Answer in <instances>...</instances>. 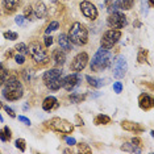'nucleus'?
<instances>
[{
  "instance_id": "obj_30",
  "label": "nucleus",
  "mask_w": 154,
  "mask_h": 154,
  "mask_svg": "<svg viewBox=\"0 0 154 154\" xmlns=\"http://www.w3.org/2000/svg\"><path fill=\"white\" fill-rule=\"evenodd\" d=\"M15 49L17 50V53H21V54H25V53H28V46H26L25 44H23V42L17 44Z\"/></svg>"
},
{
  "instance_id": "obj_9",
  "label": "nucleus",
  "mask_w": 154,
  "mask_h": 154,
  "mask_svg": "<svg viewBox=\"0 0 154 154\" xmlns=\"http://www.w3.org/2000/svg\"><path fill=\"white\" fill-rule=\"evenodd\" d=\"M128 71V63H127V59H125L122 55L116 58L113 63V76L117 79H121L127 75Z\"/></svg>"
},
{
  "instance_id": "obj_39",
  "label": "nucleus",
  "mask_w": 154,
  "mask_h": 154,
  "mask_svg": "<svg viewBox=\"0 0 154 154\" xmlns=\"http://www.w3.org/2000/svg\"><path fill=\"white\" fill-rule=\"evenodd\" d=\"M44 44H45V46H46V48H49L51 44H53V37H51V36H45Z\"/></svg>"
},
{
  "instance_id": "obj_12",
  "label": "nucleus",
  "mask_w": 154,
  "mask_h": 154,
  "mask_svg": "<svg viewBox=\"0 0 154 154\" xmlns=\"http://www.w3.org/2000/svg\"><path fill=\"white\" fill-rule=\"evenodd\" d=\"M80 11H82L83 15L90 20H95L97 17V9L91 2H82L80 3Z\"/></svg>"
},
{
  "instance_id": "obj_20",
  "label": "nucleus",
  "mask_w": 154,
  "mask_h": 154,
  "mask_svg": "<svg viewBox=\"0 0 154 154\" xmlns=\"http://www.w3.org/2000/svg\"><path fill=\"white\" fill-rule=\"evenodd\" d=\"M94 122H95L96 125H106V124H109L111 122V117L107 116V115H104V113H99L95 117Z\"/></svg>"
},
{
  "instance_id": "obj_37",
  "label": "nucleus",
  "mask_w": 154,
  "mask_h": 154,
  "mask_svg": "<svg viewBox=\"0 0 154 154\" xmlns=\"http://www.w3.org/2000/svg\"><path fill=\"white\" fill-rule=\"evenodd\" d=\"M23 75H24V79H25L26 82H30V78H32V71H30V70H24Z\"/></svg>"
},
{
  "instance_id": "obj_16",
  "label": "nucleus",
  "mask_w": 154,
  "mask_h": 154,
  "mask_svg": "<svg viewBox=\"0 0 154 154\" xmlns=\"http://www.w3.org/2000/svg\"><path fill=\"white\" fill-rule=\"evenodd\" d=\"M58 100L55 99L54 96H48V97H45L44 101H42V108H44V111H53L55 109V108H58Z\"/></svg>"
},
{
  "instance_id": "obj_24",
  "label": "nucleus",
  "mask_w": 154,
  "mask_h": 154,
  "mask_svg": "<svg viewBox=\"0 0 154 154\" xmlns=\"http://www.w3.org/2000/svg\"><path fill=\"white\" fill-rule=\"evenodd\" d=\"M85 99H86V95H80V94H71V95L69 96V100L71 101L72 104L82 103Z\"/></svg>"
},
{
  "instance_id": "obj_45",
  "label": "nucleus",
  "mask_w": 154,
  "mask_h": 154,
  "mask_svg": "<svg viewBox=\"0 0 154 154\" xmlns=\"http://www.w3.org/2000/svg\"><path fill=\"white\" fill-rule=\"evenodd\" d=\"M149 3H150V5H152V7L154 5V0H149Z\"/></svg>"
},
{
  "instance_id": "obj_19",
  "label": "nucleus",
  "mask_w": 154,
  "mask_h": 154,
  "mask_svg": "<svg viewBox=\"0 0 154 154\" xmlns=\"http://www.w3.org/2000/svg\"><path fill=\"white\" fill-rule=\"evenodd\" d=\"M58 44H59V46H61V49H63V50H71V48H72L67 34H59Z\"/></svg>"
},
{
  "instance_id": "obj_29",
  "label": "nucleus",
  "mask_w": 154,
  "mask_h": 154,
  "mask_svg": "<svg viewBox=\"0 0 154 154\" xmlns=\"http://www.w3.org/2000/svg\"><path fill=\"white\" fill-rule=\"evenodd\" d=\"M16 148L20 149L21 152H25V149H26V142H25V140L17 138V140H16Z\"/></svg>"
},
{
  "instance_id": "obj_41",
  "label": "nucleus",
  "mask_w": 154,
  "mask_h": 154,
  "mask_svg": "<svg viewBox=\"0 0 154 154\" xmlns=\"http://www.w3.org/2000/svg\"><path fill=\"white\" fill-rule=\"evenodd\" d=\"M66 143L70 146H72V145H76V141H75V138H72V137H66Z\"/></svg>"
},
{
  "instance_id": "obj_11",
  "label": "nucleus",
  "mask_w": 154,
  "mask_h": 154,
  "mask_svg": "<svg viewBox=\"0 0 154 154\" xmlns=\"http://www.w3.org/2000/svg\"><path fill=\"white\" fill-rule=\"evenodd\" d=\"M80 83V75L79 72H74V74H70L66 78L62 79V87L66 91H72L76 86H79Z\"/></svg>"
},
{
  "instance_id": "obj_3",
  "label": "nucleus",
  "mask_w": 154,
  "mask_h": 154,
  "mask_svg": "<svg viewBox=\"0 0 154 154\" xmlns=\"http://www.w3.org/2000/svg\"><path fill=\"white\" fill-rule=\"evenodd\" d=\"M69 40L71 44L78 45V46H83L88 42V32H87L86 26L80 23H74L71 25L67 34Z\"/></svg>"
},
{
  "instance_id": "obj_33",
  "label": "nucleus",
  "mask_w": 154,
  "mask_h": 154,
  "mask_svg": "<svg viewBox=\"0 0 154 154\" xmlns=\"http://www.w3.org/2000/svg\"><path fill=\"white\" fill-rule=\"evenodd\" d=\"M15 61H16V63L23 65L24 62H25V57H24V54H21V53H17L15 55Z\"/></svg>"
},
{
  "instance_id": "obj_38",
  "label": "nucleus",
  "mask_w": 154,
  "mask_h": 154,
  "mask_svg": "<svg viewBox=\"0 0 154 154\" xmlns=\"http://www.w3.org/2000/svg\"><path fill=\"white\" fill-rule=\"evenodd\" d=\"M3 108H4V111L7 112V113L11 117H16V113H15V111L12 109L11 107H8V106H3Z\"/></svg>"
},
{
  "instance_id": "obj_13",
  "label": "nucleus",
  "mask_w": 154,
  "mask_h": 154,
  "mask_svg": "<svg viewBox=\"0 0 154 154\" xmlns=\"http://www.w3.org/2000/svg\"><path fill=\"white\" fill-rule=\"evenodd\" d=\"M138 106H140V108L141 109H143V111H149L150 108H153V106H154V101H153V99L150 97L148 94H141L140 95V97H138Z\"/></svg>"
},
{
  "instance_id": "obj_7",
  "label": "nucleus",
  "mask_w": 154,
  "mask_h": 154,
  "mask_svg": "<svg viewBox=\"0 0 154 154\" xmlns=\"http://www.w3.org/2000/svg\"><path fill=\"white\" fill-rule=\"evenodd\" d=\"M120 38H121L120 30L119 29H109L103 34V37H101V40H100V45H101V48L109 50V49H112L117 44V41L120 40Z\"/></svg>"
},
{
  "instance_id": "obj_15",
  "label": "nucleus",
  "mask_w": 154,
  "mask_h": 154,
  "mask_svg": "<svg viewBox=\"0 0 154 154\" xmlns=\"http://www.w3.org/2000/svg\"><path fill=\"white\" fill-rule=\"evenodd\" d=\"M121 128H122V129H125V131H128V132H136V133H138V132H142V131H143V128L138 124V122L128 121V120H124V121L121 122Z\"/></svg>"
},
{
  "instance_id": "obj_22",
  "label": "nucleus",
  "mask_w": 154,
  "mask_h": 154,
  "mask_svg": "<svg viewBox=\"0 0 154 154\" xmlns=\"http://www.w3.org/2000/svg\"><path fill=\"white\" fill-rule=\"evenodd\" d=\"M12 138V132H11V129H9L8 127H4L0 131V140L2 141H9V140Z\"/></svg>"
},
{
  "instance_id": "obj_34",
  "label": "nucleus",
  "mask_w": 154,
  "mask_h": 154,
  "mask_svg": "<svg viewBox=\"0 0 154 154\" xmlns=\"http://www.w3.org/2000/svg\"><path fill=\"white\" fill-rule=\"evenodd\" d=\"M15 21L17 25H24L25 24V17H24V15H19V16H16V19H15Z\"/></svg>"
},
{
  "instance_id": "obj_32",
  "label": "nucleus",
  "mask_w": 154,
  "mask_h": 154,
  "mask_svg": "<svg viewBox=\"0 0 154 154\" xmlns=\"http://www.w3.org/2000/svg\"><path fill=\"white\" fill-rule=\"evenodd\" d=\"M17 37H19V34L15 33V32H5L4 33V38H5V40H9V41L17 40Z\"/></svg>"
},
{
  "instance_id": "obj_40",
  "label": "nucleus",
  "mask_w": 154,
  "mask_h": 154,
  "mask_svg": "<svg viewBox=\"0 0 154 154\" xmlns=\"http://www.w3.org/2000/svg\"><path fill=\"white\" fill-rule=\"evenodd\" d=\"M132 143H133V145H136L137 148H141V146H142V142H141V140H140L138 137H134V138H133V140H132Z\"/></svg>"
},
{
  "instance_id": "obj_44",
  "label": "nucleus",
  "mask_w": 154,
  "mask_h": 154,
  "mask_svg": "<svg viewBox=\"0 0 154 154\" xmlns=\"http://www.w3.org/2000/svg\"><path fill=\"white\" fill-rule=\"evenodd\" d=\"M113 2H115V0H106V2H104V4H106V7L108 8V7H109V5L112 4V3H113Z\"/></svg>"
},
{
  "instance_id": "obj_4",
  "label": "nucleus",
  "mask_w": 154,
  "mask_h": 154,
  "mask_svg": "<svg viewBox=\"0 0 154 154\" xmlns=\"http://www.w3.org/2000/svg\"><path fill=\"white\" fill-rule=\"evenodd\" d=\"M28 53H29L30 58L36 62L37 65L44 66L49 62V54L48 51L44 49V46L37 41H33V42L29 44V48H28Z\"/></svg>"
},
{
  "instance_id": "obj_10",
  "label": "nucleus",
  "mask_w": 154,
  "mask_h": 154,
  "mask_svg": "<svg viewBox=\"0 0 154 154\" xmlns=\"http://www.w3.org/2000/svg\"><path fill=\"white\" fill-rule=\"evenodd\" d=\"M88 61H90L88 54H87L86 51H82V53L76 54L74 57V59H72V62H71V70L72 71H75V72L82 71V70L87 66Z\"/></svg>"
},
{
  "instance_id": "obj_6",
  "label": "nucleus",
  "mask_w": 154,
  "mask_h": 154,
  "mask_svg": "<svg viewBox=\"0 0 154 154\" xmlns=\"http://www.w3.org/2000/svg\"><path fill=\"white\" fill-rule=\"evenodd\" d=\"M45 124L50 129H53L55 132H59V133H71L74 131V125L70 121L65 120V119H61V117H53L45 122Z\"/></svg>"
},
{
  "instance_id": "obj_31",
  "label": "nucleus",
  "mask_w": 154,
  "mask_h": 154,
  "mask_svg": "<svg viewBox=\"0 0 154 154\" xmlns=\"http://www.w3.org/2000/svg\"><path fill=\"white\" fill-rule=\"evenodd\" d=\"M59 28V24H58V21H51L50 24L48 25V29H46V33L49 34L50 32H54V30H57Z\"/></svg>"
},
{
  "instance_id": "obj_35",
  "label": "nucleus",
  "mask_w": 154,
  "mask_h": 154,
  "mask_svg": "<svg viewBox=\"0 0 154 154\" xmlns=\"http://www.w3.org/2000/svg\"><path fill=\"white\" fill-rule=\"evenodd\" d=\"M32 13H33V8H32V7H30V5L25 7V11H24V17H25V19H29Z\"/></svg>"
},
{
  "instance_id": "obj_18",
  "label": "nucleus",
  "mask_w": 154,
  "mask_h": 154,
  "mask_svg": "<svg viewBox=\"0 0 154 154\" xmlns=\"http://www.w3.org/2000/svg\"><path fill=\"white\" fill-rule=\"evenodd\" d=\"M53 59L57 66H62L66 61V53L63 50H61V49H55L53 51Z\"/></svg>"
},
{
  "instance_id": "obj_28",
  "label": "nucleus",
  "mask_w": 154,
  "mask_h": 154,
  "mask_svg": "<svg viewBox=\"0 0 154 154\" xmlns=\"http://www.w3.org/2000/svg\"><path fill=\"white\" fill-rule=\"evenodd\" d=\"M78 152L82 153V154H91L92 153V150H91V148L87 145V143L80 142V143H78Z\"/></svg>"
},
{
  "instance_id": "obj_21",
  "label": "nucleus",
  "mask_w": 154,
  "mask_h": 154,
  "mask_svg": "<svg viewBox=\"0 0 154 154\" xmlns=\"http://www.w3.org/2000/svg\"><path fill=\"white\" fill-rule=\"evenodd\" d=\"M121 150L122 152H129V153H141V148H137L132 142H125L121 146Z\"/></svg>"
},
{
  "instance_id": "obj_5",
  "label": "nucleus",
  "mask_w": 154,
  "mask_h": 154,
  "mask_svg": "<svg viewBox=\"0 0 154 154\" xmlns=\"http://www.w3.org/2000/svg\"><path fill=\"white\" fill-rule=\"evenodd\" d=\"M45 86L51 91H58L62 87V70L59 69H50L45 71L42 76Z\"/></svg>"
},
{
  "instance_id": "obj_26",
  "label": "nucleus",
  "mask_w": 154,
  "mask_h": 154,
  "mask_svg": "<svg viewBox=\"0 0 154 154\" xmlns=\"http://www.w3.org/2000/svg\"><path fill=\"white\" fill-rule=\"evenodd\" d=\"M7 78H8V71H7V69L0 63V87L5 83Z\"/></svg>"
},
{
  "instance_id": "obj_1",
  "label": "nucleus",
  "mask_w": 154,
  "mask_h": 154,
  "mask_svg": "<svg viewBox=\"0 0 154 154\" xmlns=\"http://www.w3.org/2000/svg\"><path fill=\"white\" fill-rule=\"evenodd\" d=\"M3 86H4V88H3V96L8 101H16L23 97L24 88H23L21 82L19 80L17 76H15V75L8 76Z\"/></svg>"
},
{
  "instance_id": "obj_25",
  "label": "nucleus",
  "mask_w": 154,
  "mask_h": 154,
  "mask_svg": "<svg viewBox=\"0 0 154 154\" xmlns=\"http://www.w3.org/2000/svg\"><path fill=\"white\" fill-rule=\"evenodd\" d=\"M137 61L140 63H145V62H148V50L146 49H140L138 50V55H137Z\"/></svg>"
},
{
  "instance_id": "obj_27",
  "label": "nucleus",
  "mask_w": 154,
  "mask_h": 154,
  "mask_svg": "<svg viewBox=\"0 0 154 154\" xmlns=\"http://www.w3.org/2000/svg\"><path fill=\"white\" fill-rule=\"evenodd\" d=\"M119 4H120V9H131L133 7V3L134 0H117Z\"/></svg>"
},
{
  "instance_id": "obj_46",
  "label": "nucleus",
  "mask_w": 154,
  "mask_h": 154,
  "mask_svg": "<svg viewBox=\"0 0 154 154\" xmlns=\"http://www.w3.org/2000/svg\"><path fill=\"white\" fill-rule=\"evenodd\" d=\"M51 2H53V3H55V2H57V0H51Z\"/></svg>"
},
{
  "instance_id": "obj_42",
  "label": "nucleus",
  "mask_w": 154,
  "mask_h": 154,
  "mask_svg": "<svg viewBox=\"0 0 154 154\" xmlns=\"http://www.w3.org/2000/svg\"><path fill=\"white\" fill-rule=\"evenodd\" d=\"M19 121H21V122H24V124H26V125H30V120L29 119H26L25 116H19Z\"/></svg>"
},
{
  "instance_id": "obj_2",
  "label": "nucleus",
  "mask_w": 154,
  "mask_h": 154,
  "mask_svg": "<svg viewBox=\"0 0 154 154\" xmlns=\"http://www.w3.org/2000/svg\"><path fill=\"white\" fill-rule=\"evenodd\" d=\"M111 61H112L111 51L108 50V49L100 48L95 53V55L92 57V59H91L90 67L92 71L100 72V71H103V70H106L107 67H109Z\"/></svg>"
},
{
  "instance_id": "obj_17",
  "label": "nucleus",
  "mask_w": 154,
  "mask_h": 154,
  "mask_svg": "<svg viewBox=\"0 0 154 154\" xmlns=\"http://www.w3.org/2000/svg\"><path fill=\"white\" fill-rule=\"evenodd\" d=\"M46 12H48L46 5H45L42 2H37L36 5H34V8H33L34 16H36L37 19H44V17L46 16Z\"/></svg>"
},
{
  "instance_id": "obj_8",
  "label": "nucleus",
  "mask_w": 154,
  "mask_h": 154,
  "mask_svg": "<svg viewBox=\"0 0 154 154\" xmlns=\"http://www.w3.org/2000/svg\"><path fill=\"white\" fill-rule=\"evenodd\" d=\"M107 23H108V25H109V28H112V29H122V28L127 26L128 20H127V17H125L124 13L117 11V12L109 13Z\"/></svg>"
},
{
  "instance_id": "obj_23",
  "label": "nucleus",
  "mask_w": 154,
  "mask_h": 154,
  "mask_svg": "<svg viewBox=\"0 0 154 154\" xmlns=\"http://www.w3.org/2000/svg\"><path fill=\"white\" fill-rule=\"evenodd\" d=\"M86 80L88 82V85H90V86L95 87V88H99V87L103 86V80H101V79L92 78V76H90V75H87V76H86Z\"/></svg>"
},
{
  "instance_id": "obj_36",
  "label": "nucleus",
  "mask_w": 154,
  "mask_h": 154,
  "mask_svg": "<svg viewBox=\"0 0 154 154\" xmlns=\"http://www.w3.org/2000/svg\"><path fill=\"white\" fill-rule=\"evenodd\" d=\"M113 91L116 94H120L121 91H122V85H121V82H116V83H113Z\"/></svg>"
},
{
  "instance_id": "obj_14",
  "label": "nucleus",
  "mask_w": 154,
  "mask_h": 154,
  "mask_svg": "<svg viewBox=\"0 0 154 154\" xmlns=\"http://www.w3.org/2000/svg\"><path fill=\"white\" fill-rule=\"evenodd\" d=\"M23 0H3V8H4L5 13H12L15 12L17 8L20 7Z\"/></svg>"
},
{
  "instance_id": "obj_43",
  "label": "nucleus",
  "mask_w": 154,
  "mask_h": 154,
  "mask_svg": "<svg viewBox=\"0 0 154 154\" xmlns=\"http://www.w3.org/2000/svg\"><path fill=\"white\" fill-rule=\"evenodd\" d=\"M75 119H76V121H78V124H76V125H85V121L80 120V116H79V115H76Z\"/></svg>"
}]
</instances>
